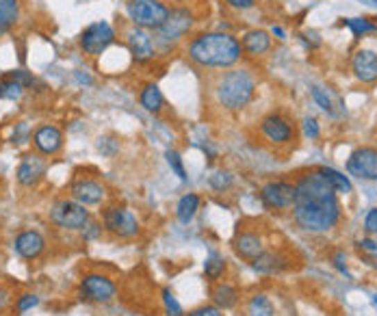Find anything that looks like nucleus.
I'll return each mask as SVG.
<instances>
[{"instance_id":"obj_35","label":"nucleus","mask_w":377,"mask_h":316,"mask_svg":"<svg viewBox=\"0 0 377 316\" xmlns=\"http://www.w3.org/2000/svg\"><path fill=\"white\" fill-rule=\"evenodd\" d=\"M96 148H98V152L104 154V156H115L117 150H119V141H117V139H113V137H100Z\"/></svg>"},{"instance_id":"obj_6","label":"nucleus","mask_w":377,"mask_h":316,"mask_svg":"<svg viewBox=\"0 0 377 316\" xmlns=\"http://www.w3.org/2000/svg\"><path fill=\"white\" fill-rule=\"evenodd\" d=\"M102 227L117 238H135L141 232L139 219L126 206H109L102 210Z\"/></svg>"},{"instance_id":"obj_18","label":"nucleus","mask_w":377,"mask_h":316,"mask_svg":"<svg viewBox=\"0 0 377 316\" xmlns=\"http://www.w3.org/2000/svg\"><path fill=\"white\" fill-rule=\"evenodd\" d=\"M33 146L44 156H55L63 148V134L57 126H40L33 134Z\"/></svg>"},{"instance_id":"obj_47","label":"nucleus","mask_w":377,"mask_h":316,"mask_svg":"<svg viewBox=\"0 0 377 316\" xmlns=\"http://www.w3.org/2000/svg\"><path fill=\"white\" fill-rule=\"evenodd\" d=\"M163 3H176V5H187L189 0H163Z\"/></svg>"},{"instance_id":"obj_28","label":"nucleus","mask_w":377,"mask_h":316,"mask_svg":"<svg viewBox=\"0 0 377 316\" xmlns=\"http://www.w3.org/2000/svg\"><path fill=\"white\" fill-rule=\"evenodd\" d=\"M276 314V308L271 304L267 295H251L249 301H247V316H274Z\"/></svg>"},{"instance_id":"obj_23","label":"nucleus","mask_w":377,"mask_h":316,"mask_svg":"<svg viewBox=\"0 0 377 316\" xmlns=\"http://www.w3.org/2000/svg\"><path fill=\"white\" fill-rule=\"evenodd\" d=\"M210 299H212V306H217L219 310H232L239 304L241 295H239V288L235 284L215 282V286L210 290Z\"/></svg>"},{"instance_id":"obj_17","label":"nucleus","mask_w":377,"mask_h":316,"mask_svg":"<svg viewBox=\"0 0 377 316\" xmlns=\"http://www.w3.org/2000/svg\"><path fill=\"white\" fill-rule=\"evenodd\" d=\"M104 195H106V191L98 180L81 178L72 184V198L83 206H98V204H102Z\"/></svg>"},{"instance_id":"obj_11","label":"nucleus","mask_w":377,"mask_h":316,"mask_svg":"<svg viewBox=\"0 0 377 316\" xmlns=\"http://www.w3.org/2000/svg\"><path fill=\"white\" fill-rule=\"evenodd\" d=\"M260 202L267 210H289L295 202V184L286 180L267 182L260 188Z\"/></svg>"},{"instance_id":"obj_14","label":"nucleus","mask_w":377,"mask_h":316,"mask_svg":"<svg viewBox=\"0 0 377 316\" xmlns=\"http://www.w3.org/2000/svg\"><path fill=\"white\" fill-rule=\"evenodd\" d=\"M351 72L358 80L365 82V85L377 82V52L369 50V48L358 50L351 57Z\"/></svg>"},{"instance_id":"obj_10","label":"nucleus","mask_w":377,"mask_h":316,"mask_svg":"<svg viewBox=\"0 0 377 316\" xmlns=\"http://www.w3.org/2000/svg\"><path fill=\"white\" fill-rule=\"evenodd\" d=\"M50 221L63 230H83L89 223V210L76 200H59L50 208Z\"/></svg>"},{"instance_id":"obj_7","label":"nucleus","mask_w":377,"mask_h":316,"mask_svg":"<svg viewBox=\"0 0 377 316\" xmlns=\"http://www.w3.org/2000/svg\"><path fill=\"white\" fill-rule=\"evenodd\" d=\"M117 297V284L109 275L89 273L78 284V299L85 304H109Z\"/></svg>"},{"instance_id":"obj_37","label":"nucleus","mask_w":377,"mask_h":316,"mask_svg":"<svg viewBox=\"0 0 377 316\" xmlns=\"http://www.w3.org/2000/svg\"><path fill=\"white\" fill-rule=\"evenodd\" d=\"M7 76H11L13 80L20 82L24 89H28V87L35 85V76L31 72H26V69H11V72H7Z\"/></svg>"},{"instance_id":"obj_46","label":"nucleus","mask_w":377,"mask_h":316,"mask_svg":"<svg viewBox=\"0 0 377 316\" xmlns=\"http://www.w3.org/2000/svg\"><path fill=\"white\" fill-rule=\"evenodd\" d=\"M271 33H274V35H278V40H284V37H286V33H284L280 26H274V28H271Z\"/></svg>"},{"instance_id":"obj_27","label":"nucleus","mask_w":377,"mask_h":316,"mask_svg":"<svg viewBox=\"0 0 377 316\" xmlns=\"http://www.w3.org/2000/svg\"><path fill=\"white\" fill-rule=\"evenodd\" d=\"M310 96H312V100L321 107V111H326V113L332 115V117L338 115L336 107H340V100L334 98L332 94H328V89H323V87L312 85V87H310Z\"/></svg>"},{"instance_id":"obj_42","label":"nucleus","mask_w":377,"mask_h":316,"mask_svg":"<svg viewBox=\"0 0 377 316\" xmlns=\"http://www.w3.org/2000/svg\"><path fill=\"white\" fill-rule=\"evenodd\" d=\"M365 230L369 234H377V206L371 208L369 213H367V217H365Z\"/></svg>"},{"instance_id":"obj_5","label":"nucleus","mask_w":377,"mask_h":316,"mask_svg":"<svg viewBox=\"0 0 377 316\" xmlns=\"http://www.w3.org/2000/svg\"><path fill=\"white\" fill-rule=\"evenodd\" d=\"M171 7L163 0H128L126 3V15L133 26L156 33L167 22Z\"/></svg>"},{"instance_id":"obj_15","label":"nucleus","mask_w":377,"mask_h":316,"mask_svg":"<svg viewBox=\"0 0 377 316\" xmlns=\"http://www.w3.org/2000/svg\"><path fill=\"white\" fill-rule=\"evenodd\" d=\"M48 163L42 158V154H28L22 158L20 167L15 171V178L22 186H35L46 175Z\"/></svg>"},{"instance_id":"obj_43","label":"nucleus","mask_w":377,"mask_h":316,"mask_svg":"<svg viewBox=\"0 0 377 316\" xmlns=\"http://www.w3.org/2000/svg\"><path fill=\"white\" fill-rule=\"evenodd\" d=\"M224 3L232 9H237V11H247L256 5V0H224Z\"/></svg>"},{"instance_id":"obj_8","label":"nucleus","mask_w":377,"mask_h":316,"mask_svg":"<svg viewBox=\"0 0 377 316\" xmlns=\"http://www.w3.org/2000/svg\"><path fill=\"white\" fill-rule=\"evenodd\" d=\"M124 44H126V48H128L133 61L139 65H146V63L154 61L158 55L154 35L146 28H139L133 24L128 28H124Z\"/></svg>"},{"instance_id":"obj_9","label":"nucleus","mask_w":377,"mask_h":316,"mask_svg":"<svg viewBox=\"0 0 377 316\" xmlns=\"http://www.w3.org/2000/svg\"><path fill=\"white\" fill-rule=\"evenodd\" d=\"M115 28L104 22V20H98L94 24H89L83 33H81V50L85 52L87 57H100L102 52H106V48L115 44Z\"/></svg>"},{"instance_id":"obj_2","label":"nucleus","mask_w":377,"mask_h":316,"mask_svg":"<svg viewBox=\"0 0 377 316\" xmlns=\"http://www.w3.org/2000/svg\"><path fill=\"white\" fill-rule=\"evenodd\" d=\"M185 55L202 69H230L241 61L243 50L241 42L232 33L202 30L187 40Z\"/></svg>"},{"instance_id":"obj_26","label":"nucleus","mask_w":377,"mask_h":316,"mask_svg":"<svg viewBox=\"0 0 377 316\" xmlns=\"http://www.w3.org/2000/svg\"><path fill=\"white\" fill-rule=\"evenodd\" d=\"M224 271H226V258L221 254H217V252L208 254L206 260H204V277L208 279V282L210 284L219 282Z\"/></svg>"},{"instance_id":"obj_44","label":"nucleus","mask_w":377,"mask_h":316,"mask_svg":"<svg viewBox=\"0 0 377 316\" xmlns=\"http://www.w3.org/2000/svg\"><path fill=\"white\" fill-rule=\"evenodd\" d=\"M343 260H345V256H343V254H336V256H334V262H336L338 271H340V273H345L347 277H351V275H349V271H347V265H343Z\"/></svg>"},{"instance_id":"obj_1","label":"nucleus","mask_w":377,"mask_h":316,"mask_svg":"<svg viewBox=\"0 0 377 316\" xmlns=\"http://www.w3.org/2000/svg\"><path fill=\"white\" fill-rule=\"evenodd\" d=\"M293 217L301 230L323 234L340 221V202L334 186L319 169L303 173L295 182Z\"/></svg>"},{"instance_id":"obj_31","label":"nucleus","mask_w":377,"mask_h":316,"mask_svg":"<svg viewBox=\"0 0 377 316\" xmlns=\"http://www.w3.org/2000/svg\"><path fill=\"white\" fill-rule=\"evenodd\" d=\"M343 24L353 33V37H355V40H360V37H365V35L377 30V26H375L371 20H367V17H347V20H345Z\"/></svg>"},{"instance_id":"obj_21","label":"nucleus","mask_w":377,"mask_h":316,"mask_svg":"<svg viewBox=\"0 0 377 316\" xmlns=\"http://www.w3.org/2000/svg\"><path fill=\"white\" fill-rule=\"evenodd\" d=\"M251 269L256 273H262V275H280L289 269V258L280 252H271V249H265L258 258H254L249 262Z\"/></svg>"},{"instance_id":"obj_30","label":"nucleus","mask_w":377,"mask_h":316,"mask_svg":"<svg viewBox=\"0 0 377 316\" xmlns=\"http://www.w3.org/2000/svg\"><path fill=\"white\" fill-rule=\"evenodd\" d=\"M24 94V87L13 80L11 76H3L0 78V100H9V102H15V100H20Z\"/></svg>"},{"instance_id":"obj_38","label":"nucleus","mask_w":377,"mask_h":316,"mask_svg":"<svg viewBox=\"0 0 377 316\" xmlns=\"http://www.w3.org/2000/svg\"><path fill=\"white\" fill-rule=\"evenodd\" d=\"M358 249H360L369 260H375V269H377V243L371 238H362L358 243Z\"/></svg>"},{"instance_id":"obj_4","label":"nucleus","mask_w":377,"mask_h":316,"mask_svg":"<svg viewBox=\"0 0 377 316\" xmlns=\"http://www.w3.org/2000/svg\"><path fill=\"white\" fill-rule=\"evenodd\" d=\"M195 11L187 5H176L171 7L169 11V17L167 22L160 26L156 33H154V42H156V48L163 46V48H169L178 42L183 40H189L191 37V30L195 26Z\"/></svg>"},{"instance_id":"obj_13","label":"nucleus","mask_w":377,"mask_h":316,"mask_svg":"<svg viewBox=\"0 0 377 316\" xmlns=\"http://www.w3.org/2000/svg\"><path fill=\"white\" fill-rule=\"evenodd\" d=\"M347 171L360 180H377V148H360L355 150L349 161Z\"/></svg>"},{"instance_id":"obj_19","label":"nucleus","mask_w":377,"mask_h":316,"mask_svg":"<svg viewBox=\"0 0 377 316\" xmlns=\"http://www.w3.org/2000/svg\"><path fill=\"white\" fill-rule=\"evenodd\" d=\"M241 50L245 57L258 59L271 50V35L262 28H251L241 37Z\"/></svg>"},{"instance_id":"obj_29","label":"nucleus","mask_w":377,"mask_h":316,"mask_svg":"<svg viewBox=\"0 0 377 316\" xmlns=\"http://www.w3.org/2000/svg\"><path fill=\"white\" fill-rule=\"evenodd\" d=\"M319 171L326 175L328 182L334 186L336 193H345V195H347V193H351L353 186H351V182H349V178H347L345 173H340V171H336V169H332V167H321Z\"/></svg>"},{"instance_id":"obj_34","label":"nucleus","mask_w":377,"mask_h":316,"mask_svg":"<svg viewBox=\"0 0 377 316\" xmlns=\"http://www.w3.org/2000/svg\"><path fill=\"white\" fill-rule=\"evenodd\" d=\"M163 306H165V312H167V316H185V310H183V306L178 304V299H176V295L169 290V288H163Z\"/></svg>"},{"instance_id":"obj_16","label":"nucleus","mask_w":377,"mask_h":316,"mask_svg":"<svg viewBox=\"0 0 377 316\" xmlns=\"http://www.w3.org/2000/svg\"><path fill=\"white\" fill-rule=\"evenodd\" d=\"M232 249L235 254L241 258V260H247L251 262L254 258H258L262 252H265V240L258 232L254 230H241L235 240H232Z\"/></svg>"},{"instance_id":"obj_39","label":"nucleus","mask_w":377,"mask_h":316,"mask_svg":"<svg viewBox=\"0 0 377 316\" xmlns=\"http://www.w3.org/2000/svg\"><path fill=\"white\" fill-rule=\"evenodd\" d=\"M102 232H104V227L100 223H87L83 227V238L85 240H96V238L102 236Z\"/></svg>"},{"instance_id":"obj_3","label":"nucleus","mask_w":377,"mask_h":316,"mask_svg":"<svg viewBox=\"0 0 377 316\" xmlns=\"http://www.w3.org/2000/svg\"><path fill=\"white\" fill-rule=\"evenodd\" d=\"M210 94L217 107L237 113L249 107L256 96V78L245 67H230L212 78Z\"/></svg>"},{"instance_id":"obj_12","label":"nucleus","mask_w":377,"mask_h":316,"mask_svg":"<svg viewBox=\"0 0 377 316\" xmlns=\"http://www.w3.org/2000/svg\"><path fill=\"white\" fill-rule=\"evenodd\" d=\"M260 132H262V137L267 139V141L274 143V146H286V143H291V141H293V134H295L291 121L284 119L280 113H271V115L262 117V121H260Z\"/></svg>"},{"instance_id":"obj_45","label":"nucleus","mask_w":377,"mask_h":316,"mask_svg":"<svg viewBox=\"0 0 377 316\" xmlns=\"http://www.w3.org/2000/svg\"><path fill=\"white\" fill-rule=\"evenodd\" d=\"M7 304H9V292L3 286H0V312L7 308Z\"/></svg>"},{"instance_id":"obj_25","label":"nucleus","mask_w":377,"mask_h":316,"mask_svg":"<svg viewBox=\"0 0 377 316\" xmlns=\"http://www.w3.org/2000/svg\"><path fill=\"white\" fill-rule=\"evenodd\" d=\"M200 204H202V198L197 195V193H187L176 204V219L181 223H191L197 215V210H200Z\"/></svg>"},{"instance_id":"obj_22","label":"nucleus","mask_w":377,"mask_h":316,"mask_svg":"<svg viewBox=\"0 0 377 316\" xmlns=\"http://www.w3.org/2000/svg\"><path fill=\"white\" fill-rule=\"evenodd\" d=\"M24 9V0H0V37L15 28V24L20 22Z\"/></svg>"},{"instance_id":"obj_32","label":"nucleus","mask_w":377,"mask_h":316,"mask_svg":"<svg viewBox=\"0 0 377 316\" xmlns=\"http://www.w3.org/2000/svg\"><path fill=\"white\" fill-rule=\"evenodd\" d=\"M232 184H235V175H232L230 171H226V169H217V171H215L210 178H208V186H210L212 191H217V193L228 191Z\"/></svg>"},{"instance_id":"obj_41","label":"nucleus","mask_w":377,"mask_h":316,"mask_svg":"<svg viewBox=\"0 0 377 316\" xmlns=\"http://www.w3.org/2000/svg\"><path fill=\"white\" fill-rule=\"evenodd\" d=\"M185 316H224V314H221V310L217 306H200V308L191 310Z\"/></svg>"},{"instance_id":"obj_40","label":"nucleus","mask_w":377,"mask_h":316,"mask_svg":"<svg viewBox=\"0 0 377 316\" xmlns=\"http://www.w3.org/2000/svg\"><path fill=\"white\" fill-rule=\"evenodd\" d=\"M303 134H306L308 139H317L319 137V132H321V128H319V121L315 119V117H306L303 119Z\"/></svg>"},{"instance_id":"obj_33","label":"nucleus","mask_w":377,"mask_h":316,"mask_svg":"<svg viewBox=\"0 0 377 316\" xmlns=\"http://www.w3.org/2000/svg\"><path fill=\"white\" fill-rule=\"evenodd\" d=\"M165 158H167V165L171 167V171L181 178V182H187V169H185V163L181 154H178L176 150H167L165 152Z\"/></svg>"},{"instance_id":"obj_20","label":"nucleus","mask_w":377,"mask_h":316,"mask_svg":"<svg viewBox=\"0 0 377 316\" xmlns=\"http://www.w3.org/2000/svg\"><path fill=\"white\" fill-rule=\"evenodd\" d=\"M15 254L22 256L26 260H35L40 258L46 249V238L37 232V230H24L15 236Z\"/></svg>"},{"instance_id":"obj_36","label":"nucleus","mask_w":377,"mask_h":316,"mask_svg":"<svg viewBox=\"0 0 377 316\" xmlns=\"http://www.w3.org/2000/svg\"><path fill=\"white\" fill-rule=\"evenodd\" d=\"M37 306H40V297H37V295H33V292H26V295H22V297H17L15 310L20 312V314H24V312H28V310H33V308H37Z\"/></svg>"},{"instance_id":"obj_24","label":"nucleus","mask_w":377,"mask_h":316,"mask_svg":"<svg viewBox=\"0 0 377 316\" xmlns=\"http://www.w3.org/2000/svg\"><path fill=\"white\" fill-rule=\"evenodd\" d=\"M139 104L148 113L158 115V113L165 111V96H163V91H160V87L156 82H146L139 89Z\"/></svg>"}]
</instances>
